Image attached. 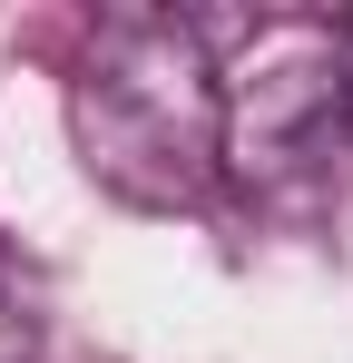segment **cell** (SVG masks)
<instances>
[{"label": "cell", "instance_id": "obj_1", "mask_svg": "<svg viewBox=\"0 0 353 363\" xmlns=\"http://www.w3.org/2000/svg\"><path fill=\"white\" fill-rule=\"evenodd\" d=\"M69 138L118 206H147V216L206 206L226 167L216 40L176 10H99L69 69Z\"/></svg>", "mask_w": 353, "mask_h": 363}, {"label": "cell", "instance_id": "obj_3", "mask_svg": "<svg viewBox=\"0 0 353 363\" xmlns=\"http://www.w3.org/2000/svg\"><path fill=\"white\" fill-rule=\"evenodd\" d=\"M0 363H40V344H20V334H0Z\"/></svg>", "mask_w": 353, "mask_h": 363}, {"label": "cell", "instance_id": "obj_2", "mask_svg": "<svg viewBox=\"0 0 353 363\" xmlns=\"http://www.w3.org/2000/svg\"><path fill=\"white\" fill-rule=\"evenodd\" d=\"M226 89V167L245 177H304L334 147H353V40L334 20L265 10L245 50L216 60Z\"/></svg>", "mask_w": 353, "mask_h": 363}]
</instances>
